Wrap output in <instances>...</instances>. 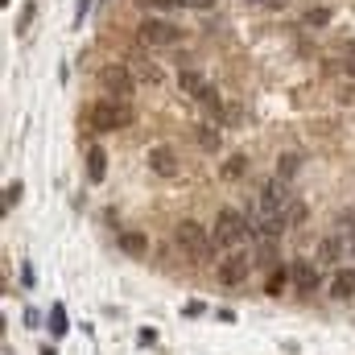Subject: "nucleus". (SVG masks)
Returning a JSON list of instances; mask_svg holds the SVG:
<instances>
[{
    "mask_svg": "<svg viewBox=\"0 0 355 355\" xmlns=\"http://www.w3.org/2000/svg\"><path fill=\"white\" fill-rule=\"evenodd\" d=\"M174 240H178V248H182V257H190V261H211V252H215V240H211L207 227L194 223V219H182V223H178Z\"/></svg>",
    "mask_w": 355,
    "mask_h": 355,
    "instance_id": "obj_1",
    "label": "nucleus"
},
{
    "mask_svg": "<svg viewBox=\"0 0 355 355\" xmlns=\"http://www.w3.org/2000/svg\"><path fill=\"white\" fill-rule=\"evenodd\" d=\"M87 120L95 132H116L124 124H132V107L128 103H116V99H99L87 107Z\"/></svg>",
    "mask_w": 355,
    "mask_h": 355,
    "instance_id": "obj_2",
    "label": "nucleus"
},
{
    "mask_svg": "<svg viewBox=\"0 0 355 355\" xmlns=\"http://www.w3.org/2000/svg\"><path fill=\"white\" fill-rule=\"evenodd\" d=\"M248 232H252V223H248L236 207H223V211L215 215V236H211V240H215V248H236Z\"/></svg>",
    "mask_w": 355,
    "mask_h": 355,
    "instance_id": "obj_3",
    "label": "nucleus"
},
{
    "mask_svg": "<svg viewBox=\"0 0 355 355\" xmlns=\"http://www.w3.org/2000/svg\"><path fill=\"white\" fill-rule=\"evenodd\" d=\"M137 37H141L145 46H178V42H182V29L170 25V21H162V17H145V21L137 25Z\"/></svg>",
    "mask_w": 355,
    "mask_h": 355,
    "instance_id": "obj_4",
    "label": "nucleus"
},
{
    "mask_svg": "<svg viewBox=\"0 0 355 355\" xmlns=\"http://www.w3.org/2000/svg\"><path fill=\"white\" fill-rule=\"evenodd\" d=\"M248 268H252L248 252H232V257H223V261H219V281H223L227 289H236V285H244V281H248Z\"/></svg>",
    "mask_w": 355,
    "mask_h": 355,
    "instance_id": "obj_5",
    "label": "nucleus"
},
{
    "mask_svg": "<svg viewBox=\"0 0 355 355\" xmlns=\"http://www.w3.org/2000/svg\"><path fill=\"white\" fill-rule=\"evenodd\" d=\"M285 207H289V186L281 178H272L261 190V215H285Z\"/></svg>",
    "mask_w": 355,
    "mask_h": 355,
    "instance_id": "obj_6",
    "label": "nucleus"
},
{
    "mask_svg": "<svg viewBox=\"0 0 355 355\" xmlns=\"http://www.w3.org/2000/svg\"><path fill=\"white\" fill-rule=\"evenodd\" d=\"M99 83H103V91H112V99H128L132 95V75L124 67H103Z\"/></svg>",
    "mask_w": 355,
    "mask_h": 355,
    "instance_id": "obj_7",
    "label": "nucleus"
},
{
    "mask_svg": "<svg viewBox=\"0 0 355 355\" xmlns=\"http://www.w3.org/2000/svg\"><path fill=\"white\" fill-rule=\"evenodd\" d=\"M149 170L162 174V178H174L178 174V153L170 145H153V149H149Z\"/></svg>",
    "mask_w": 355,
    "mask_h": 355,
    "instance_id": "obj_8",
    "label": "nucleus"
},
{
    "mask_svg": "<svg viewBox=\"0 0 355 355\" xmlns=\"http://www.w3.org/2000/svg\"><path fill=\"white\" fill-rule=\"evenodd\" d=\"M293 285H297L302 293H314V289H318V268L310 265V261H297V265H293Z\"/></svg>",
    "mask_w": 355,
    "mask_h": 355,
    "instance_id": "obj_9",
    "label": "nucleus"
},
{
    "mask_svg": "<svg viewBox=\"0 0 355 355\" xmlns=\"http://www.w3.org/2000/svg\"><path fill=\"white\" fill-rule=\"evenodd\" d=\"M343 252H347V244H343V236H327V240L318 244V261H322V265H335V261H339Z\"/></svg>",
    "mask_w": 355,
    "mask_h": 355,
    "instance_id": "obj_10",
    "label": "nucleus"
},
{
    "mask_svg": "<svg viewBox=\"0 0 355 355\" xmlns=\"http://www.w3.org/2000/svg\"><path fill=\"white\" fill-rule=\"evenodd\" d=\"M178 87L186 91V95H194V99H202V91L211 87L198 71H178Z\"/></svg>",
    "mask_w": 355,
    "mask_h": 355,
    "instance_id": "obj_11",
    "label": "nucleus"
},
{
    "mask_svg": "<svg viewBox=\"0 0 355 355\" xmlns=\"http://www.w3.org/2000/svg\"><path fill=\"white\" fill-rule=\"evenodd\" d=\"M103 174H107V153L99 145H91L87 149V178L91 182H103Z\"/></svg>",
    "mask_w": 355,
    "mask_h": 355,
    "instance_id": "obj_12",
    "label": "nucleus"
},
{
    "mask_svg": "<svg viewBox=\"0 0 355 355\" xmlns=\"http://www.w3.org/2000/svg\"><path fill=\"white\" fill-rule=\"evenodd\" d=\"M331 293H335V297H352L355 293V268H339V272H335Z\"/></svg>",
    "mask_w": 355,
    "mask_h": 355,
    "instance_id": "obj_13",
    "label": "nucleus"
},
{
    "mask_svg": "<svg viewBox=\"0 0 355 355\" xmlns=\"http://www.w3.org/2000/svg\"><path fill=\"white\" fill-rule=\"evenodd\" d=\"M145 8H211V0H137Z\"/></svg>",
    "mask_w": 355,
    "mask_h": 355,
    "instance_id": "obj_14",
    "label": "nucleus"
},
{
    "mask_svg": "<svg viewBox=\"0 0 355 355\" xmlns=\"http://www.w3.org/2000/svg\"><path fill=\"white\" fill-rule=\"evenodd\" d=\"M120 248H124L128 257H141V252H149V240H145L141 232H124V236H120Z\"/></svg>",
    "mask_w": 355,
    "mask_h": 355,
    "instance_id": "obj_15",
    "label": "nucleus"
},
{
    "mask_svg": "<svg viewBox=\"0 0 355 355\" xmlns=\"http://www.w3.org/2000/svg\"><path fill=\"white\" fill-rule=\"evenodd\" d=\"M289 277H293V268H272V272H268L265 293H272V297H277V293H281V289L289 285Z\"/></svg>",
    "mask_w": 355,
    "mask_h": 355,
    "instance_id": "obj_16",
    "label": "nucleus"
},
{
    "mask_svg": "<svg viewBox=\"0 0 355 355\" xmlns=\"http://www.w3.org/2000/svg\"><path fill=\"white\" fill-rule=\"evenodd\" d=\"M67 327H71V322H67V306L54 302V310H50V331H54V335H67Z\"/></svg>",
    "mask_w": 355,
    "mask_h": 355,
    "instance_id": "obj_17",
    "label": "nucleus"
},
{
    "mask_svg": "<svg viewBox=\"0 0 355 355\" xmlns=\"http://www.w3.org/2000/svg\"><path fill=\"white\" fill-rule=\"evenodd\" d=\"M297 166H302V157H297V153H285V157L277 162V178H281V182H285V178H293V174H297Z\"/></svg>",
    "mask_w": 355,
    "mask_h": 355,
    "instance_id": "obj_18",
    "label": "nucleus"
},
{
    "mask_svg": "<svg viewBox=\"0 0 355 355\" xmlns=\"http://www.w3.org/2000/svg\"><path fill=\"white\" fill-rule=\"evenodd\" d=\"M198 103H202V107H207L211 116H219V112H223V99H219V91H215V87L202 91V99H198Z\"/></svg>",
    "mask_w": 355,
    "mask_h": 355,
    "instance_id": "obj_19",
    "label": "nucleus"
},
{
    "mask_svg": "<svg viewBox=\"0 0 355 355\" xmlns=\"http://www.w3.org/2000/svg\"><path fill=\"white\" fill-rule=\"evenodd\" d=\"M244 170H248V157H244V153H236V157L223 166V178H244Z\"/></svg>",
    "mask_w": 355,
    "mask_h": 355,
    "instance_id": "obj_20",
    "label": "nucleus"
},
{
    "mask_svg": "<svg viewBox=\"0 0 355 355\" xmlns=\"http://www.w3.org/2000/svg\"><path fill=\"white\" fill-rule=\"evenodd\" d=\"M198 145H202L207 153H215V149H219V132H215V128H198Z\"/></svg>",
    "mask_w": 355,
    "mask_h": 355,
    "instance_id": "obj_21",
    "label": "nucleus"
},
{
    "mask_svg": "<svg viewBox=\"0 0 355 355\" xmlns=\"http://www.w3.org/2000/svg\"><path fill=\"white\" fill-rule=\"evenodd\" d=\"M141 79H145V83H162V67H153V62H141Z\"/></svg>",
    "mask_w": 355,
    "mask_h": 355,
    "instance_id": "obj_22",
    "label": "nucleus"
},
{
    "mask_svg": "<svg viewBox=\"0 0 355 355\" xmlns=\"http://www.w3.org/2000/svg\"><path fill=\"white\" fill-rule=\"evenodd\" d=\"M21 190H25L21 182H8V186H4V207H12V202H21Z\"/></svg>",
    "mask_w": 355,
    "mask_h": 355,
    "instance_id": "obj_23",
    "label": "nucleus"
},
{
    "mask_svg": "<svg viewBox=\"0 0 355 355\" xmlns=\"http://www.w3.org/2000/svg\"><path fill=\"white\" fill-rule=\"evenodd\" d=\"M327 21H331L327 8H310V12H306V25H327Z\"/></svg>",
    "mask_w": 355,
    "mask_h": 355,
    "instance_id": "obj_24",
    "label": "nucleus"
},
{
    "mask_svg": "<svg viewBox=\"0 0 355 355\" xmlns=\"http://www.w3.org/2000/svg\"><path fill=\"white\" fill-rule=\"evenodd\" d=\"M347 227H343V244H347V252H355V219H343Z\"/></svg>",
    "mask_w": 355,
    "mask_h": 355,
    "instance_id": "obj_25",
    "label": "nucleus"
},
{
    "mask_svg": "<svg viewBox=\"0 0 355 355\" xmlns=\"http://www.w3.org/2000/svg\"><path fill=\"white\" fill-rule=\"evenodd\" d=\"M87 12H91V0H79V4H75V25H83Z\"/></svg>",
    "mask_w": 355,
    "mask_h": 355,
    "instance_id": "obj_26",
    "label": "nucleus"
},
{
    "mask_svg": "<svg viewBox=\"0 0 355 355\" xmlns=\"http://www.w3.org/2000/svg\"><path fill=\"white\" fill-rule=\"evenodd\" d=\"M343 62H347V71H352V75H355V42H352V46H347V58H343Z\"/></svg>",
    "mask_w": 355,
    "mask_h": 355,
    "instance_id": "obj_27",
    "label": "nucleus"
},
{
    "mask_svg": "<svg viewBox=\"0 0 355 355\" xmlns=\"http://www.w3.org/2000/svg\"><path fill=\"white\" fill-rule=\"evenodd\" d=\"M257 4H277V0H257Z\"/></svg>",
    "mask_w": 355,
    "mask_h": 355,
    "instance_id": "obj_28",
    "label": "nucleus"
}]
</instances>
